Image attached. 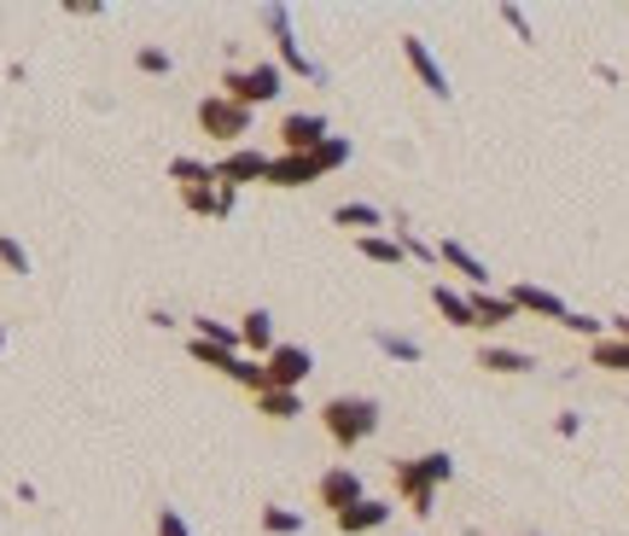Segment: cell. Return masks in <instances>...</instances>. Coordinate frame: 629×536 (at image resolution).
<instances>
[{
    "label": "cell",
    "mask_w": 629,
    "mask_h": 536,
    "mask_svg": "<svg viewBox=\"0 0 629 536\" xmlns=\"http://www.w3.org/2000/svg\"><path fill=\"white\" fill-rule=\"evenodd\" d=\"M390 478H397V496L408 501V513L432 519V513H437V484H449V478H455V455L432 449V455L397 461V466H390Z\"/></svg>",
    "instance_id": "cell-1"
},
{
    "label": "cell",
    "mask_w": 629,
    "mask_h": 536,
    "mask_svg": "<svg viewBox=\"0 0 629 536\" xmlns=\"http://www.w3.org/2000/svg\"><path fill=\"white\" fill-rule=\"evenodd\" d=\"M320 426H327L332 449H362L373 431H379V402L373 397H327L320 402Z\"/></svg>",
    "instance_id": "cell-2"
},
{
    "label": "cell",
    "mask_w": 629,
    "mask_h": 536,
    "mask_svg": "<svg viewBox=\"0 0 629 536\" xmlns=\"http://www.w3.org/2000/svg\"><path fill=\"white\" fill-rule=\"evenodd\" d=\"M198 134H210L216 146H245V134H251V123H257V111H245L240 99H228V94H210V99H198Z\"/></svg>",
    "instance_id": "cell-3"
},
{
    "label": "cell",
    "mask_w": 629,
    "mask_h": 536,
    "mask_svg": "<svg viewBox=\"0 0 629 536\" xmlns=\"http://www.w3.org/2000/svg\"><path fill=\"white\" fill-rule=\"evenodd\" d=\"M222 94L228 99H240L245 111H257V106H275V99L286 94V71L275 59H263V64H245V71H222Z\"/></svg>",
    "instance_id": "cell-4"
},
{
    "label": "cell",
    "mask_w": 629,
    "mask_h": 536,
    "mask_svg": "<svg viewBox=\"0 0 629 536\" xmlns=\"http://www.w3.org/2000/svg\"><path fill=\"white\" fill-rule=\"evenodd\" d=\"M263 24H268V36H275V47H280V71H292L303 82H320V64L303 53V41L292 29V12H286V7H263Z\"/></svg>",
    "instance_id": "cell-5"
},
{
    "label": "cell",
    "mask_w": 629,
    "mask_h": 536,
    "mask_svg": "<svg viewBox=\"0 0 629 536\" xmlns=\"http://www.w3.org/2000/svg\"><path fill=\"white\" fill-rule=\"evenodd\" d=\"M263 374H268V391H298V385L315 374V356L303 344H275L263 356Z\"/></svg>",
    "instance_id": "cell-6"
},
{
    "label": "cell",
    "mask_w": 629,
    "mask_h": 536,
    "mask_svg": "<svg viewBox=\"0 0 629 536\" xmlns=\"http://www.w3.org/2000/svg\"><path fill=\"white\" fill-rule=\"evenodd\" d=\"M210 175H216V187L240 193V187H251V181L268 175V153H257V146H233V153H222L210 163Z\"/></svg>",
    "instance_id": "cell-7"
},
{
    "label": "cell",
    "mask_w": 629,
    "mask_h": 536,
    "mask_svg": "<svg viewBox=\"0 0 629 536\" xmlns=\"http://www.w3.org/2000/svg\"><path fill=\"white\" fill-rule=\"evenodd\" d=\"M327 134H332V129H327V117H320V111H286V117H280V153L315 158Z\"/></svg>",
    "instance_id": "cell-8"
},
{
    "label": "cell",
    "mask_w": 629,
    "mask_h": 536,
    "mask_svg": "<svg viewBox=\"0 0 629 536\" xmlns=\"http://www.w3.org/2000/svg\"><path fill=\"white\" fill-rule=\"evenodd\" d=\"M315 501H320V508H327L332 519L344 513V508H355V501H367L362 473H355V466H327V473L315 478Z\"/></svg>",
    "instance_id": "cell-9"
},
{
    "label": "cell",
    "mask_w": 629,
    "mask_h": 536,
    "mask_svg": "<svg viewBox=\"0 0 629 536\" xmlns=\"http://www.w3.org/2000/svg\"><path fill=\"white\" fill-rule=\"evenodd\" d=\"M402 59H408V71L420 76V88H426L432 99H455V82H449V71L432 59V47L420 41V36H402Z\"/></svg>",
    "instance_id": "cell-10"
},
{
    "label": "cell",
    "mask_w": 629,
    "mask_h": 536,
    "mask_svg": "<svg viewBox=\"0 0 629 536\" xmlns=\"http://www.w3.org/2000/svg\"><path fill=\"white\" fill-rule=\"evenodd\" d=\"M268 187H280V193H298V187H315L320 181V163L315 158H298V153H280V158H268Z\"/></svg>",
    "instance_id": "cell-11"
},
{
    "label": "cell",
    "mask_w": 629,
    "mask_h": 536,
    "mask_svg": "<svg viewBox=\"0 0 629 536\" xmlns=\"http://www.w3.org/2000/svg\"><path fill=\"white\" fill-rule=\"evenodd\" d=\"M467 304H472V332H501L507 321H519L507 292H467Z\"/></svg>",
    "instance_id": "cell-12"
},
{
    "label": "cell",
    "mask_w": 629,
    "mask_h": 536,
    "mask_svg": "<svg viewBox=\"0 0 629 536\" xmlns=\"http://www.w3.org/2000/svg\"><path fill=\"white\" fill-rule=\"evenodd\" d=\"M507 297H513V309L519 315H542V321H566V297H559V292H548V287H536V280H519V287L513 292H507Z\"/></svg>",
    "instance_id": "cell-13"
},
{
    "label": "cell",
    "mask_w": 629,
    "mask_h": 536,
    "mask_svg": "<svg viewBox=\"0 0 629 536\" xmlns=\"http://www.w3.org/2000/svg\"><path fill=\"white\" fill-rule=\"evenodd\" d=\"M275 344H280L275 315H268V309H245V315H240V350H245V356H251V362H263Z\"/></svg>",
    "instance_id": "cell-14"
},
{
    "label": "cell",
    "mask_w": 629,
    "mask_h": 536,
    "mask_svg": "<svg viewBox=\"0 0 629 536\" xmlns=\"http://www.w3.org/2000/svg\"><path fill=\"white\" fill-rule=\"evenodd\" d=\"M390 513H397L390 501H373V496H367V501H355V508L338 513L332 525L344 531V536H367V531H385V525H390Z\"/></svg>",
    "instance_id": "cell-15"
},
{
    "label": "cell",
    "mask_w": 629,
    "mask_h": 536,
    "mask_svg": "<svg viewBox=\"0 0 629 536\" xmlns=\"http://www.w3.org/2000/svg\"><path fill=\"white\" fill-rule=\"evenodd\" d=\"M181 205L193 216H210V222H228V216H233V193L216 187V181H204V187H181Z\"/></svg>",
    "instance_id": "cell-16"
},
{
    "label": "cell",
    "mask_w": 629,
    "mask_h": 536,
    "mask_svg": "<svg viewBox=\"0 0 629 536\" xmlns=\"http://www.w3.org/2000/svg\"><path fill=\"white\" fill-rule=\"evenodd\" d=\"M332 228H350L355 240H367V233H379V228H385V210H379V205H367V198H350V205H338V210H332Z\"/></svg>",
    "instance_id": "cell-17"
},
{
    "label": "cell",
    "mask_w": 629,
    "mask_h": 536,
    "mask_svg": "<svg viewBox=\"0 0 629 536\" xmlns=\"http://www.w3.org/2000/svg\"><path fill=\"white\" fill-rule=\"evenodd\" d=\"M437 257H444L461 280H472V292H489V268H484V257H472L461 240H444V245H437Z\"/></svg>",
    "instance_id": "cell-18"
},
{
    "label": "cell",
    "mask_w": 629,
    "mask_h": 536,
    "mask_svg": "<svg viewBox=\"0 0 629 536\" xmlns=\"http://www.w3.org/2000/svg\"><path fill=\"white\" fill-rule=\"evenodd\" d=\"M479 367H484V374H531V367H536V356H531V350L484 344V350H479Z\"/></svg>",
    "instance_id": "cell-19"
},
{
    "label": "cell",
    "mask_w": 629,
    "mask_h": 536,
    "mask_svg": "<svg viewBox=\"0 0 629 536\" xmlns=\"http://www.w3.org/2000/svg\"><path fill=\"white\" fill-rule=\"evenodd\" d=\"M589 367H606V374H629V339L606 332V339L589 344Z\"/></svg>",
    "instance_id": "cell-20"
},
{
    "label": "cell",
    "mask_w": 629,
    "mask_h": 536,
    "mask_svg": "<svg viewBox=\"0 0 629 536\" xmlns=\"http://www.w3.org/2000/svg\"><path fill=\"white\" fill-rule=\"evenodd\" d=\"M432 304H437V315H444L449 327H467V332H472V304H467V292H455V287H444V280H437V287H432Z\"/></svg>",
    "instance_id": "cell-21"
},
{
    "label": "cell",
    "mask_w": 629,
    "mask_h": 536,
    "mask_svg": "<svg viewBox=\"0 0 629 536\" xmlns=\"http://www.w3.org/2000/svg\"><path fill=\"white\" fill-rule=\"evenodd\" d=\"M186 350H193V362H204V367H216V374H222V379H233V374H240V350H222V344H204V339H193V344H186Z\"/></svg>",
    "instance_id": "cell-22"
},
{
    "label": "cell",
    "mask_w": 629,
    "mask_h": 536,
    "mask_svg": "<svg viewBox=\"0 0 629 536\" xmlns=\"http://www.w3.org/2000/svg\"><path fill=\"white\" fill-rule=\"evenodd\" d=\"M193 339L222 344V350H240V321H210V315H193Z\"/></svg>",
    "instance_id": "cell-23"
},
{
    "label": "cell",
    "mask_w": 629,
    "mask_h": 536,
    "mask_svg": "<svg viewBox=\"0 0 629 536\" xmlns=\"http://www.w3.org/2000/svg\"><path fill=\"white\" fill-rule=\"evenodd\" d=\"M257 414H268V421H298V414H303V397H298V391H263V397H257Z\"/></svg>",
    "instance_id": "cell-24"
},
{
    "label": "cell",
    "mask_w": 629,
    "mask_h": 536,
    "mask_svg": "<svg viewBox=\"0 0 629 536\" xmlns=\"http://www.w3.org/2000/svg\"><path fill=\"white\" fill-rule=\"evenodd\" d=\"M355 251H362L367 263H385V268L408 263V257H402V245H397V240H385V233H367V240H355Z\"/></svg>",
    "instance_id": "cell-25"
},
{
    "label": "cell",
    "mask_w": 629,
    "mask_h": 536,
    "mask_svg": "<svg viewBox=\"0 0 629 536\" xmlns=\"http://www.w3.org/2000/svg\"><path fill=\"white\" fill-rule=\"evenodd\" d=\"M169 181H176V193H181V187H204V181H216V175H210V163H198V158H169Z\"/></svg>",
    "instance_id": "cell-26"
},
{
    "label": "cell",
    "mask_w": 629,
    "mask_h": 536,
    "mask_svg": "<svg viewBox=\"0 0 629 536\" xmlns=\"http://www.w3.org/2000/svg\"><path fill=\"white\" fill-rule=\"evenodd\" d=\"M397 245H402V257H414V263H444V257H437V245L432 240H420V233L414 228H408V222H397Z\"/></svg>",
    "instance_id": "cell-27"
},
{
    "label": "cell",
    "mask_w": 629,
    "mask_h": 536,
    "mask_svg": "<svg viewBox=\"0 0 629 536\" xmlns=\"http://www.w3.org/2000/svg\"><path fill=\"white\" fill-rule=\"evenodd\" d=\"M315 163H320V175L344 170V163H350V141H344V134H327V141H320V153H315Z\"/></svg>",
    "instance_id": "cell-28"
},
{
    "label": "cell",
    "mask_w": 629,
    "mask_h": 536,
    "mask_svg": "<svg viewBox=\"0 0 629 536\" xmlns=\"http://www.w3.org/2000/svg\"><path fill=\"white\" fill-rule=\"evenodd\" d=\"M134 71L141 76H169L176 71V53H169V47H141V53H134Z\"/></svg>",
    "instance_id": "cell-29"
},
{
    "label": "cell",
    "mask_w": 629,
    "mask_h": 536,
    "mask_svg": "<svg viewBox=\"0 0 629 536\" xmlns=\"http://www.w3.org/2000/svg\"><path fill=\"white\" fill-rule=\"evenodd\" d=\"M257 525H263L268 536H298V531H303V513H292V508H263Z\"/></svg>",
    "instance_id": "cell-30"
},
{
    "label": "cell",
    "mask_w": 629,
    "mask_h": 536,
    "mask_svg": "<svg viewBox=\"0 0 629 536\" xmlns=\"http://www.w3.org/2000/svg\"><path fill=\"white\" fill-rule=\"evenodd\" d=\"M0 268L7 275H36V263H29V251L12 240V233H0Z\"/></svg>",
    "instance_id": "cell-31"
},
{
    "label": "cell",
    "mask_w": 629,
    "mask_h": 536,
    "mask_svg": "<svg viewBox=\"0 0 629 536\" xmlns=\"http://www.w3.org/2000/svg\"><path fill=\"white\" fill-rule=\"evenodd\" d=\"M373 344L385 350V356H397V362H420L426 350H420L414 339H402V332H373Z\"/></svg>",
    "instance_id": "cell-32"
},
{
    "label": "cell",
    "mask_w": 629,
    "mask_h": 536,
    "mask_svg": "<svg viewBox=\"0 0 629 536\" xmlns=\"http://www.w3.org/2000/svg\"><path fill=\"white\" fill-rule=\"evenodd\" d=\"M559 327H566V332H577V339H589V344H594V339H606V321H594V315H583V309H571Z\"/></svg>",
    "instance_id": "cell-33"
},
{
    "label": "cell",
    "mask_w": 629,
    "mask_h": 536,
    "mask_svg": "<svg viewBox=\"0 0 629 536\" xmlns=\"http://www.w3.org/2000/svg\"><path fill=\"white\" fill-rule=\"evenodd\" d=\"M158 536H193V525H186L176 508H158Z\"/></svg>",
    "instance_id": "cell-34"
},
{
    "label": "cell",
    "mask_w": 629,
    "mask_h": 536,
    "mask_svg": "<svg viewBox=\"0 0 629 536\" xmlns=\"http://www.w3.org/2000/svg\"><path fill=\"white\" fill-rule=\"evenodd\" d=\"M501 24H513V29H519V41H531V19H524L519 7H501Z\"/></svg>",
    "instance_id": "cell-35"
},
{
    "label": "cell",
    "mask_w": 629,
    "mask_h": 536,
    "mask_svg": "<svg viewBox=\"0 0 629 536\" xmlns=\"http://www.w3.org/2000/svg\"><path fill=\"white\" fill-rule=\"evenodd\" d=\"M554 431H559V438H577V431H583V421H577V414H559Z\"/></svg>",
    "instance_id": "cell-36"
},
{
    "label": "cell",
    "mask_w": 629,
    "mask_h": 536,
    "mask_svg": "<svg viewBox=\"0 0 629 536\" xmlns=\"http://www.w3.org/2000/svg\"><path fill=\"white\" fill-rule=\"evenodd\" d=\"M612 332H618V339H629V315H618V321H612Z\"/></svg>",
    "instance_id": "cell-37"
},
{
    "label": "cell",
    "mask_w": 629,
    "mask_h": 536,
    "mask_svg": "<svg viewBox=\"0 0 629 536\" xmlns=\"http://www.w3.org/2000/svg\"><path fill=\"white\" fill-rule=\"evenodd\" d=\"M0 350H7V327H0Z\"/></svg>",
    "instance_id": "cell-38"
}]
</instances>
